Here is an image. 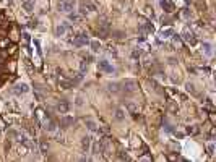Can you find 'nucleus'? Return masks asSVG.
I'll return each mask as SVG.
<instances>
[{"mask_svg": "<svg viewBox=\"0 0 216 162\" xmlns=\"http://www.w3.org/2000/svg\"><path fill=\"white\" fill-rule=\"evenodd\" d=\"M201 50H203V54H205L206 57H211V55H213V47H211V44H208V42H203Z\"/></svg>", "mask_w": 216, "mask_h": 162, "instance_id": "obj_11", "label": "nucleus"}, {"mask_svg": "<svg viewBox=\"0 0 216 162\" xmlns=\"http://www.w3.org/2000/svg\"><path fill=\"white\" fill-rule=\"evenodd\" d=\"M171 36H174V29H172V28L161 29V33H159V37H161V39H169Z\"/></svg>", "mask_w": 216, "mask_h": 162, "instance_id": "obj_8", "label": "nucleus"}, {"mask_svg": "<svg viewBox=\"0 0 216 162\" xmlns=\"http://www.w3.org/2000/svg\"><path fill=\"white\" fill-rule=\"evenodd\" d=\"M98 66H99V70L104 71V73H114V71H116L114 70V66H112L107 60H101L99 63H98Z\"/></svg>", "mask_w": 216, "mask_h": 162, "instance_id": "obj_3", "label": "nucleus"}, {"mask_svg": "<svg viewBox=\"0 0 216 162\" xmlns=\"http://www.w3.org/2000/svg\"><path fill=\"white\" fill-rule=\"evenodd\" d=\"M187 131H189V133H195V128H190V127H189V128H187Z\"/></svg>", "mask_w": 216, "mask_h": 162, "instance_id": "obj_26", "label": "nucleus"}, {"mask_svg": "<svg viewBox=\"0 0 216 162\" xmlns=\"http://www.w3.org/2000/svg\"><path fill=\"white\" fill-rule=\"evenodd\" d=\"M159 5H161V8L164 11H167V13H171V11L174 10V5H172L171 0H159Z\"/></svg>", "mask_w": 216, "mask_h": 162, "instance_id": "obj_7", "label": "nucleus"}, {"mask_svg": "<svg viewBox=\"0 0 216 162\" xmlns=\"http://www.w3.org/2000/svg\"><path fill=\"white\" fill-rule=\"evenodd\" d=\"M33 8H34V0H26L25 2V10L29 13V11H33Z\"/></svg>", "mask_w": 216, "mask_h": 162, "instance_id": "obj_17", "label": "nucleus"}, {"mask_svg": "<svg viewBox=\"0 0 216 162\" xmlns=\"http://www.w3.org/2000/svg\"><path fill=\"white\" fill-rule=\"evenodd\" d=\"M90 144H91V138L90 136H85V138H83V141H81V149H83L85 152H88Z\"/></svg>", "mask_w": 216, "mask_h": 162, "instance_id": "obj_13", "label": "nucleus"}, {"mask_svg": "<svg viewBox=\"0 0 216 162\" xmlns=\"http://www.w3.org/2000/svg\"><path fill=\"white\" fill-rule=\"evenodd\" d=\"M124 110H122V109H117V112H116V118L117 120H124Z\"/></svg>", "mask_w": 216, "mask_h": 162, "instance_id": "obj_20", "label": "nucleus"}, {"mask_svg": "<svg viewBox=\"0 0 216 162\" xmlns=\"http://www.w3.org/2000/svg\"><path fill=\"white\" fill-rule=\"evenodd\" d=\"M94 10H96V7L93 5V3H90V2H88V3H81V7H80L81 15H91Z\"/></svg>", "mask_w": 216, "mask_h": 162, "instance_id": "obj_4", "label": "nucleus"}, {"mask_svg": "<svg viewBox=\"0 0 216 162\" xmlns=\"http://www.w3.org/2000/svg\"><path fill=\"white\" fill-rule=\"evenodd\" d=\"M88 42H90V40H88V36L86 34H78L75 39L72 40V44L75 47H83V46H86Z\"/></svg>", "mask_w": 216, "mask_h": 162, "instance_id": "obj_2", "label": "nucleus"}, {"mask_svg": "<svg viewBox=\"0 0 216 162\" xmlns=\"http://www.w3.org/2000/svg\"><path fill=\"white\" fill-rule=\"evenodd\" d=\"M57 110L60 112V114H67V112H68V104H67L65 101L59 102V104H57Z\"/></svg>", "mask_w": 216, "mask_h": 162, "instance_id": "obj_12", "label": "nucleus"}, {"mask_svg": "<svg viewBox=\"0 0 216 162\" xmlns=\"http://www.w3.org/2000/svg\"><path fill=\"white\" fill-rule=\"evenodd\" d=\"M45 128H47V131H56V122L49 120L45 123Z\"/></svg>", "mask_w": 216, "mask_h": 162, "instance_id": "obj_19", "label": "nucleus"}, {"mask_svg": "<svg viewBox=\"0 0 216 162\" xmlns=\"http://www.w3.org/2000/svg\"><path fill=\"white\" fill-rule=\"evenodd\" d=\"M90 46H91V50H93V52H99V50H101V44H99V40H91V42H90Z\"/></svg>", "mask_w": 216, "mask_h": 162, "instance_id": "obj_15", "label": "nucleus"}, {"mask_svg": "<svg viewBox=\"0 0 216 162\" xmlns=\"http://www.w3.org/2000/svg\"><path fill=\"white\" fill-rule=\"evenodd\" d=\"M164 128H166V131H169V133L172 131V125H169V123H166V125H164Z\"/></svg>", "mask_w": 216, "mask_h": 162, "instance_id": "obj_23", "label": "nucleus"}, {"mask_svg": "<svg viewBox=\"0 0 216 162\" xmlns=\"http://www.w3.org/2000/svg\"><path fill=\"white\" fill-rule=\"evenodd\" d=\"M128 109H130L132 112H135V110H136V107L133 106V104H128Z\"/></svg>", "mask_w": 216, "mask_h": 162, "instance_id": "obj_25", "label": "nucleus"}, {"mask_svg": "<svg viewBox=\"0 0 216 162\" xmlns=\"http://www.w3.org/2000/svg\"><path fill=\"white\" fill-rule=\"evenodd\" d=\"M153 31H154V28H153V25H151V23H145V25L140 26V33H141V34H145V33H148V34H153Z\"/></svg>", "mask_w": 216, "mask_h": 162, "instance_id": "obj_9", "label": "nucleus"}, {"mask_svg": "<svg viewBox=\"0 0 216 162\" xmlns=\"http://www.w3.org/2000/svg\"><path fill=\"white\" fill-rule=\"evenodd\" d=\"M72 123H73V118H72V117H65V118L62 120V127L67 128L68 125H72Z\"/></svg>", "mask_w": 216, "mask_h": 162, "instance_id": "obj_18", "label": "nucleus"}, {"mask_svg": "<svg viewBox=\"0 0 216 162\" xmlns=\"http://www.w3.org/2000/svg\"><path fill=\"white\" fill-rule=\"evenodd\" d=\"M85 123H86V127H88V130H91V131H96V130H98V125H96V122H94V120H91V118H86Z\"/></svg>", "mask_w": 216, "mask_h": 162, "instance_id": "obj_14", "label": "nucleus"}, {"mask_svg": "<svg viewBox=\"0 0 216 162\" xmlns=\"http://www.w3.org/2000/svg\"><path fill=\"white\" fill-rule=\"evenodd\" d=\"M39 146H41V152H42V154H45V152L49 151V143L45 141V139H41Z\"/></svg>", "mask_w": 216, "mask_h": 162, "instance_id": "obj_16", "label": "nucleus"}, {"mask_svg": "<svg viewBox=\"0 0 216 162\" xmlns=\"http://www.w3.org/2000/svg\"><path fill=\"white\" fill-rule=\"evenodd\" d=\"M208 152H210V154H213V152H215V144H213V143H210V144H208Z\"/></svg>", "mask_w": 216, "mask_h": 162, "instance_id": "obj_21", "label": "nucleus"}, {"mask_svg": "<svg viewBox=\"0 0 216 162\" xmlns=\"http://www.w3.org/2000/svg\"><path fill=\"white\" fill-rule=\"evenodd\" d=\"M182 39L185 40V42H189V44H192V46H193V44L197 42V39H195V36H193V33H192V31H189V29H185L184 33H182Z\"/></svg>", "mask_w": 216, "mask_h": 162, "instance_id": "obj_6", "label": "nucleus"}, {"mask_svg": "<svg viewBox=\"0 0 216 162\" xmlns=\"http://www.w3.org/2000/svg\"><path fill=\"white\" fill-rule=\"evenodd\" d=\"M81 73H83V71H85L86 70V66H88V65H86V60H83V62H81Z\"/></svg>", "mask_w": 216, "mask_h": 162, "instance_id": "obj_22", "label": "nucleus"}, {"mask_svg": "<svg viewBox=\"0 0 216 162\" xmlns=\"http://www.w3.org/2000/svg\"><path fill=\"white\" fill-rule=\"evenodd\" d=\"M70 20L72 21H78V20H80V16H78V15H70Z\"/></svg>", "mask_w": 216, "mask_h": 162, "instance_id": "obj_24", "label": "nucleus"}, {"mask_svg": "<svg viewBox=\"0 0 216 162\" xmlns=\"http://www.w3.org/2000/svg\"><path fill=\"white\" fill-rule=\"evenodd\" d=\"M75 8V0H60L59 2V10L64 13H70Z\"/></svg>", "mask_w": 216, "mask_h": 162, "instance_id": "obj_1", "label": "nucleus"}, {"mask_svg": "<svg viewBox=\"0 0 216 162\" xmlns=\"http://www.w3.org/2000/svg\"><path fill=\"white\" fill-rule=\"evenodd\" d=\"M67 29H68V26H67L65 23H62V25H59V26L56 28V36H57V37H60V36H65Z\"/></svg>", "mask_w": 216, "mask_h": 162, "instance_id": "obj_10", "label": "nucleus"}, {"mask_svg": "<svg viewBox=\"0 0 216 162\" xmlns=\"http://www.w3.org/2000/svg\"><path fill=\"white\" fill-rule=\"evenodd\" d=\"M29 91V88L26 83H18L15 88H13V92H15L16 96H20V94H26V92Z\"/></svg>", "mask_w": 216, "mask_h": 162, "instance_id": "obj_5", "label": "nucleus"}]
</instances>
